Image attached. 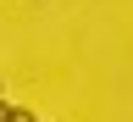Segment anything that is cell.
<instances>
[{"label": "cell", "mask_w": 133, "mask_h": 122, "mask_svg": "<svg viewBox=\"0 0 133 122\" xmlns=\"http://www.w3.org/2000/svg\"><path fill=\"white\" fill-rule=\"evenodd\" d=\"M11 111H17V106H6V100H0V122H11Z\"/></svg>", "instance_id": "obj_2"}, {"label": "cell", "mask_w": 133, "mask_h": 122, "mask_svg": "<svg viewBox=\"0 0 133 122\" xmlns=\"http://www.w3.org/2000/svg\"><path fill=\"white\" fill-rule=\"evenodd\" d=\"M11 122H39V117H33V111H11Z\"/></svg>", "instance_id": "obj_1"}]
</instances>
